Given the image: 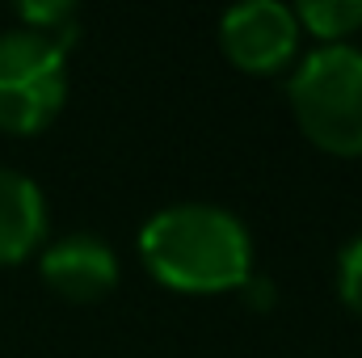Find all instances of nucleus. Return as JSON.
<instances>
[{
  "mask_svg": "<svg viewBox=\"0 0 362 358\" xmlns=\"http://www.w3.org/2000/svg\"><path fill=\"white\" fill-rule=\"evenodd\" d=\"M139 258L156 282L185 295L236 291L253 278L249 228L211 202H177L139 228Z\"/></svg>",
  "mask_w": 362,
  "mask_h": 358,
  "instance_id": "1",
  "label": "nucleus"
},
{
  "mask_svg": "<svg viewBox=\"0 0 362 358\" xmlns=\"http://www.w3.org/2000/svg\"><path fill=\"white\" fill-rule=\"evenodd\" d=\"M291 110L299 131L333 152L362 156V51L350 42H333L312 51L291 76Z\"/></svg>",
  "mask_w": 362,
  "mask_h": 358,
  "instance_id": "2",
  "label": "nucleus"
},
{
  "mask_svg": "<svg viewBox=\"0 0 362 358\" xmlns=\"http://www.w3.org/2000/svg\"><path fill=\"white\" fill-rule=\"evenodd\" d=\"M64 51L34 30H4L0 34V131L34 135L42 131L64 97H68V68Z\"/></svg>",
  "mask_w": 362,
  "mask_h": 358,
  "instance_id": "3",
  "label": "nucleus"
},
{
  "mask_svg": "<svg viewBox=\"0 0 362 358\" xmlns=\"http://www.w3.org/2000/svg\"><path fill=\"white\" fill-rule=\"evenodd\" d=\"M295 42H299L295 8L278 0H249L219 17V47L240 72L253 76L278 72L295 55Z\"/></svg>",
  "mask_w": 362,
  "mask_h": 358,
  "instance_id": "4",
  "label": "nucleus"
},
{
  "mask_svg": "<svg viewBox=\"0 0 362 358\" xmlns=\"http://www.w3.org/2000/svg\"><path fill=\"white\" fill-rule=\"evenodd\" d=\"M38 274H42V282L55 295H64L72 304H93L105 291H114V282H118V258H114V249L101 236L72 232V236H59L55 245L42 249Z\"/></svg>",
  "mask_w": 362,
  "mask_h": 358,
  "instance_id": "5",
  "label": "nucleus"
},
{
  "mask_svg": "<svg viewBox=\"0 0 362 358\" xmlns=\"http://www.w3.org/2000/svg\"><path fill=\"white\" fill-rule=\"evenodd\" d=\"M47 236V198L25 173L0 165V266L25 262Z\"/></svg>",
  "mask_w": 362,
  "mask_h": 358,
  "instance_id": "6",
  "label": "nucleus"
},
{
  "mask_svg": "<svg viewBox=\"0 0 362 358\" xmlns=\"http://www.w3.org/2000/svg\"><path fill=\"white\" fill-rule=\"evenodd\" d=\"M299 30L325 38V47L341 42L346 34L362 30V0H303L295 8Z\"/></svg>",
  "mask_w": 362,
  "mask_h": 358,
  "instance_id": "7",
  "label": "nucleus"
},
{
  "mask_svg": "<svg viewBox=\"0 0 362 358\" xmlns=\"http://www.w3.org/2000/svg\"><path fill=\"white\" fill-rule=\"evenodd\" d=\"M17 17H21V30H34V34H42L47 42H55L64 55H68V47L76 42V34H81V13L72 8V4H21L17 8Z\"/></svg>",
  "mask_w": 362,
  "mask_h": 358,
  "instance_id": "8",
  "label": "nucleus"
},
{
  "mask_svg": "<svg viewBox=\"0 0 362 358\" xmlns=\"http://www.w3.org/2000/svg\"><path fill=\"white\" fill-rule=\"evenodd\" d=\"M337 291H341V304L362 316V236H354L337 258Z\"/></svg>",
  "mask_w": 362,
  "mask_h": 358,
  "instance_id": "9",
  "label": "nucleus"
}]
</instances>
